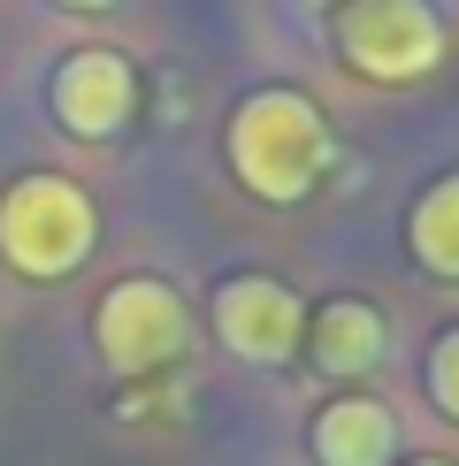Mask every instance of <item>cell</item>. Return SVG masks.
Instances as JSON below:
<instances>
[{"mask_svg":"<svg viewBox=\"0 0 459 466\" xmlns=\"http://www.w3.org/2000/svg\"><path fill=\"white\" fill-rule=\"evenodd\" d=\"M406 466H452V459H406Z\"/></svg>","mask_w":459,"mask_h":466,"instance_id":"cell-12","label":"cell"},{"mask_svg":"<svg viewBox=\"0 0 459 466\" xmlns=\"http://www.w3.org/2000/svg\"><path fill=\"white\" fill-rule=\"evenodd\" d=\"M54 8H69V15H107L115 0H54Z\"/></svg>","mask_w":459,"mask_h":466,"instance_id":"cell-11","label":"cell"},{"mask_svg":"<svg viewBox=\"0 0 459 466\" xmlns=\"http://www.w3.org/2000/svg\"><path fill=\"white\" fill-rule=\"evenodd\" d=\"M92 352L115 375H161L191 352V306L161 276H123L92 306Z\"/></svg>","mask_w":459,"mask_h":466,"instance_id":"cell-3","label":"cell"},{"mask_svg":"<svg viewBox=\"0 0 459 466\" xmlns=\"http://www.w3.org/2000/svg\"><path fill=\"white\" fill-rule=\"evenodd\" d=\"M222 161L253 199L268 207H291L321 184L330 168V123L321 107L291 85H260L230 107V130H222Z\"/></svg>","mask_w":459,"mask_h":466,"instance_id":"cell-1","label":"cell"},{"mask_svg":"<svg viewBox=\"0 0 459 466\" xmlns=\"http://www.w3.org/2000/svg\"><path fill=\"white\" fill-rule=\"evenodd\" d=\"M337 54L375 85H413L444 62V15L429 0H337Z\"/></svg>","mask_w":459,"mask_h":466,"instance_id":"cell-4","label":"cell"},{"mask_svg":"<svg viewBox=\"0 0 459 466\" xmlns=\"http://www.w3.org/2000/svg\"><path fill=\"white\" fill-rule=\"evenodd\" d=\"M314 459L321 466H391L398 459V413L382 398H330L314 413Z\"/></svg>","mask_w":459,"mask_h":466,"instance_id":"cell-7","label":"cell"},{"mask_svg":"<svg viewBox=\"0 0 459 466\" xmlns=\"http://www.w3.org/2000/svg\"><path fill=\"white\" fill-rule=\"evenodd\" d=\"M382 344H391V329H382V314H375L368 299H330L314 314V329H306L314 367H321V375H337V382L368 375V367L382 360Z\"/></svg>","mask_w":459,"mask_h":466,"instance_id":"cell-8","label":"cell"},{"mask_svg":"<svg viewBox=\"0 0 459 466\" xmlns=\"http://www.w3.org/2000/svg\"><path fill=\"white\" fill-rule=\"evenodd\" d=\"M215 337L253 367H283L306 337V306L276 276H230L215 283Z\"/></svg>","mask_w":459,"mask_h":466,"instance_id":"cell-5","label":"cell"},{"mask_svg":"<svg viewBox=\"0 0 459 466\" xmlns=\"http://www.w3.org/2000/svg\"><path fill=\"white\" fill-rule=\"evenodd\" d=\"M406 245H413V260L429 268V276L459 283V177H436V184L413 199V215H406Z\"/></svg>","mask_w":459,"mask_h":466,"instance_id":"cell-9","label":"cell"},{"mask_svg":"<svg viewBox=\"0 0 459 466\" xmlns=\"http://www.w3.org/2000/svg\"><path fill=\"white\" fill-rule=\"evenodd\" d=\"M421 382H429V405L444 420H459V329H444V337L429 344V367H421Z\"/></svg>","mask_w":459,"mask_h":466,"instance_id":"cell-10","label":"cell"},{"mask_svg":"<svg viewBox=\"0 0 459 466\" xmlns=\"http://www.w3.org/2000/svg\"><path fill=\"white\" fill-rule=\"evenodd\" d=\"M54 123L69 130V138H115V130L130 123V100H138V76H130L123 54L107 46H76L62 69H54Z\"/></svg>","mask_w":459,"mask_h":466,"instance_id":"cell-6","label":"cell"},{"mask_svg":"<svg viewBox=\"0 0 459 466\" xmlns=\"http://www.w3.org/2000/svg\"><path fill=\"white\" fill-rule=\"evenodd\" d=\"M100 252V207L69 177H15L0 191V260L24 283H62Z\"/></svg>","mask_w":459,"mask_h":466,"instance_id":"cell-2","label":"cell"}]
</instances>
